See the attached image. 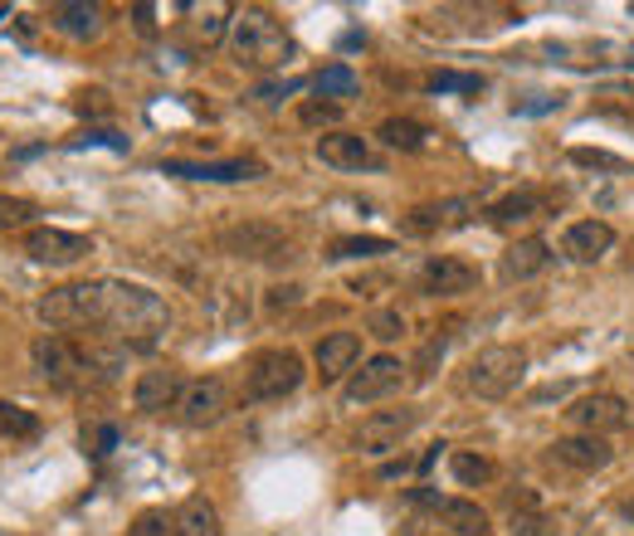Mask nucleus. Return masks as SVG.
Listing matches in <instances>:
<instances>
[{
  "label": "nucleus",
  "instance_id": "obj_1",
  "mask_svg": "<svg viewBox=\"0 0 634 536\" xmlns=\"http://www.w3.org/2000/svg\"><path fill=\"white\" fill-rule=\"evenodd\" d=\"M39 322L55 332L64 327H108L112 336H122L137 352H152L162 342V332L171 327V308H166L162 293L142 288L128 278H88V283H64V288H49L35 302Z\"/></svg>",
  "mask_w": 634,
  "mask_h": 536
},
{
  "label": "nucleus",
  "instance_id": "obj_2",
  "mask_svg": "<svg viewBox=\"0 0 634 536\" xmlns=\"http://www.w3.org/2000/svg\"><path fill=\"white\" fill-rule=\"evenodd\" d=\"M230 45H235L239 64H249V69H278L288 55H294L288 29L278 25L268 10H259V5H249V10H239V15H235Z\"/></svg>",
  "mask_w": 634,
  "mask_h": 536
},
{
  "label": "nucleus",
  "instance_id": "obj_3",
  "mask_svg": "<svg viewBox=\"0 0 634 536\" xmlns=\"http://www.w3.org/2000/svg\"><path fill=\"white\" fill-rule=\"evenodd\" d=\"M523 376H527V352H523V346L493 342V346H483L478 356H469V366H464V395H474V401H503V395L517 391Z\"/></svg>",
  "mask_w": 634,
  "mask_h": 536
},
{
  "label": "nucleus",
  "instance_id": "obj_4",
  "mask_svg": "<svg viewBox=\"0 0 634 536\" xmlns=\"http://www.w3.org/2000/svg\"><path fill=\"white\" fill-rule=\"evenodd\" d=\"M303 356L294 352V346H268V352H259L254 361L244 366V401L264 405V401H284V395H294L298 385H303Z\"/></svg>",
  "mask_w": 634,
  "mask_h": 536
},
{
  "label": "nucleus",
  "instance_id": "obj_5",
  "mask_svg": "<svg viewBox=\"0 0 634 536\" xmlns=\"http://www.w3.org/2000/svg\"><path fill=\"white\" fill-rule=\"evenodd\" d=\"M29 361H35V371L45 376L49 385H59V391H74V385H83L88 376H98V366H93V352L74 346L64 332L35 336V346H29Z\"/></svg>",
  "mask_w": 634,
  "mask_h": 536
},
{
  "label": "nucleus",
  "instance_id": "obj_6",
  "mask_svg": "<svg viewBox=\"0 0 634 536\" xmlns=\"http://www.w3.org/2000/svg\"><path fill=\"white\" fill-rule=\"evenodd\" d=\"M420 425V409L415 405H396V409H376V415H367L357 425V434H351V449L367 458H386L396 454V449L410 439V429Z\"/></svg>",
  "mask_w": 634,
  "mask_h": 536
},
{
  "label": "nucleus",
  "instance_id": "obj_7",
  "mask_svg": "<svg viewBox=\"0 0 634 536\" xmlns=\"http://www.w3.org/2000/svg\"><path fill=\"white\" fill-rule=\"evenodd\" d=\"M220 249L230 259H244V264H268V259H288L294 239L268 219H244V225L220 229Z\"/></svg>",
  "mask_w": 634,
  "mask_h": 536
},
{
  "label": "nucleus",
  "instance_id": "obj_8",
  "mask_svg": "<svg viewBox=\"0 0 634 536\" xmlns=\"http://www.w3.org/2000/svg\"><path fill=\"white\" fill-rule=\"evenodd\" d=\"M400 381H405L400 356L381 352V356H371V361H361V371H351L342 401H347V405H376V401H386V395H396Z\"/></svg>",
  "mask_w": 634,
  "mask_h": 536
},
{
  "label": "nucleus",
  "instance_id": "obj_9",
  "mask_svg": "<svg viewBox=\"0 0 634 536\" xmlns=\"http://www.w3.org/2000/svg\"><path fill=\"white\" fill-rule=\"evenodd\" d=\"M225 409H230L225 381L220 376H201V381H186L181 401H176V419H181L186 429H211L225 419Z\"/></svg>",
  "mask_w": 634,
  "mask_h": 536
},
{
  "label": "nucleus",
  "instance_id": "obj_10",
  "mask_svg": "<svg viewBox=\"0 0 634 536\" xmlns=\"http://www.w3.org/2000/svg\"><path fill=\"white\" fill-rule=\"evenodd\" d=\"M25 254L35 264H49V269H69L79 259L93 254V239L88 235H74V229H59V225H39L25 235Z\"/></svg>",
  "mask_w": 634,
  "mask_h": 536
},
{
  "label": "nucleus",
  "instance_id": "obj_11",
  "mask_svg": "<svg viewBox=\"0 0 634 536\" xmlns=\"http://www.w3.org/2000/svg\"><path fill=\"white\" fill-rule=\"evenodd\" d=\"M420 293L424 298H459V293L478 288V269L469 259H454V254H434L420 264Z\"/></svg>",
  "mask_w": 634,
  "mask_h": 536
},
{
  "label": "nucleus",
  "instance_id": "obj_12",
  "mask_svg": "<svg viewBox=\"0 0 634 536\" xmlns=\"http://www.w3.org/2000/svg\"><path fill=\"white\" fill-rule=\"evenodd\" d=\"M566 419L581 429V434L606 439V434H615V429L630 425V405L610 391H596V395H581V401L566 409Z\"/></svg>",
  "mask_w": 634,
  "mask_h": 536
},
{
  "label": "nucleus",
  "instance_id": "obj_13",
  "mask_svg": "<svg viewBox=\"0 0 634 536\" xmlns=\"http://www.w3.org/2000/svg\"><path fill=\"white\" fill-rule=\"evenodd\" d=\"M162 171L181 176V181L230 186V181H259V176H264V162H254V156H235V162H162Z\"/></svg>",
  "mask_w": 634,
  "mask_h": 536
},
{
  "label": "nucleus",
  "instance_id": "obj_14",
  "mask_svg": "<svg viewBox=\"0 0 634 536\" xmlns=\"http://www.w3.org/2000/svg\"><path fill=\"white\" fill-rule=\"evenodd\" d=\"M610 249H615V229H610L606 219H576V225H566V235H561V254H566L571 264H600Z\"/></svg>",
  "mask_w": 634,
  "mask_h": 536
},
{
  "label": "nucleus",
  "instance_id": "obj_15",
  "mask_svg": "<svg viewBox=\"0 0 634 536\" xmlns=\"http://www.w3.org/2000/svg\"><path fill=\"white\" fill-rule=\"evenodd\" d=\"M552 245H547L542 235H527V239H517V245H507L503 249V259H498V273H503V283H527V278H537V273H547L552 269Z\"/></svg>",
  "mask_w": 634,
  "mask_h": 536
},
{
  "label": "nucleus",
  "instance_id": "obj_16",
  "mask_svg": "<svg viewBox=\"0 0 634 536\" xmlns=\"http://www.w3.org/2000/svg\"><path fill=\"white\" fill-rule=\"evenodd\" d=\"M478 210V201L469 195H454V201H434V205H415L405 215V235H434V229H459L469 225V215Z\"/></svg>",
  "mask_w": 634,
  "mask_h": 536
},
{
  "label": "nucleus",
  "instance_id": "obj_17",
  "mask_svg": "<svg viewBox=\"0 0 634 536\" xmlns=\"http://www.w3.org/2000/svg\"><path fill=\"white\" fill-rule=\"evenodd\" d=\"M186 381L176 371H166V366H157V371H142L137 385H132V405L142 409V415H162V409H176V401H181Z\"/></svg>",
  "mask_w": 634,
  "mask_h": 536
},
{
  "label": "nucleus",
  "instance_id": "obj_18",
  "mask_svg": "<svg viewBox=\"0 0 634 536\" xmlns=\"http://www.w3.org/2000/svg\"><path fill=\"white\" fill-rule=\"evenodd\" d=\"M552 458H557V464H566V468H576V473H600V468H610L615 449H610L606 439H596V434H566V439H557V444H552Z\"/></svg>",
  "mask_w": 634,
  "mask_h": 536
},
{
  "label": "nucleus",
  "instance_id": "obj_19",
  "mask_svg": "<svg viewBox=\"0 0 634 536\" xmlns=\"http://www.w3.org/2000/svg\"><path fill=\"white\" fill-rule=\"evenodd\" d=\"M313 361H318L322 381H337V376L357 371V361H361V336H357V332H327V336L318 342Z\"/></svg>",
  "mask_w": 634,
  "mask_h": 536
},
{
  "label": "nucleus",
  "instance_id": "obj_20",
  "mask_svg": "<svg viewBox=\"0 0 634 536\" xmlns=\"http://www.w3.org/2000/svg\"><path fill=\"white\" fill-rule=\"evenodd\" d=\"M318 162L337 166V171H361V166H371V146H367V136H357V132H322Z\"/></svg>",
  "mask_w": 634,
  "mask_h": 536
},
{
  "label": "nucleus",
  "instance_id": "obj_21",
  "mask_svg": "<svg viewBox=\"0 0 634 536\" xmlns=\"http://www.w3.org/2000/svg\"><path fill=\"white\" fill-rule=\"evenodd\" d=\"M547 195L542 191H533V186H523V191H513V195H503L493 210H488V219H493L498 229H513V225H527V219H542L547 215Z\"/></svg>",
  "mask_w": 634,
  "mask_h": 536
},
{
  "label": "nucleus",
  "instance_id": "obj_22",
  "mask_svg": "<svg viewBox=\"0 0 634 536\" xmlns=\"http://www.w3.org/2000/svg\"><path fill=\"white\" fill-rule=\"evenodd\" d=\"M49 25L69 39H93L103 29V10L88 5V0H69V5H55L49 10Z\"/></svg>",
  "mask_w": 634,
  "mask_h": 536
},
{
  "label": "nucleus",
  "instance_id": "obj_23",
  "mask_svg": "<svg viewBox=\"0 0 634 536\" xmlns=\"http://www.w3.org/2000/svg\"><path fill=\"white\" fill-rule=\"evenodd\" d=\"M434 512H440V522L454 536H488V512L478 508V502H469V498H440V502H434Z\"/></svg>",
  "mask_w": 634,
  "mask_h": 536
},
{
  "label": "nucleus",
  "instance_id": "obj_24",
  "mask_svg": "<svg viewBox=\"0 0 634 536\" xmlns=\"http://www.w3.org/2000/svg\"><path fill=\"white\" fill-rule=\"evenodd\" d=\"M176 536H220V512L211 498H186L176 512Z\"/></svg>",
  "mask_w": 634,
  "mask_h": 536
},
{
  "label": "nucleus",
  "instance_id": "obj_25",
  "mask_svg": "<svg viewBox=\"0 0 634 536\" xmlns=\"http://www.w3.org/2000/svg\"><path fill=\"white\" fill-rule=\"evenodd\" d=\"M391 249L396 245L381 235H342L322 249V259H327V264H347V259H376V254H391Z\"/></svg>",
  "mask_w": 634,
  "mask_h": 536
},
{
  "label": "nucleus",
  "instance_id": "obj_26",
  "mask_svg": "<svg viewBox=\"0 0 634 536\" xmlns=\"http://www.w3.org/2000/svg\"><path fill=\"white\" fill-rule=\"evenodd\" d=\"M376 136L386 146H400V152H420V146L430 142V128H424V122H415V118H386L376 128Z\"/></svg>",
  "mask_w": 634,
  "mask_h": 536
},
{
  "label": "nucleus",
  "instance_id": "obj_27",
  "mask_svg": "<svg viewBox=\"0 0 634 536\" xmlns=\"http://www.w3.org/2000/svg\"><path fill=\"white\" fill-rule=\"evenodd\" d=\"M39 429H45V425H39L35 409L0 401V434H5V439H25V444H29V439H39Z\"/></svg>",
  "mask_w": 634,
  "mask_h": 536
},
{
  "label": "nucleus",
  "instance_id": "obj_28",
  "mask_svg": "<svg viewBox=\"0 0 634 536\" xmlns=\"http://www.w3.org/2000/svg\"><path fill=\"white\" fill-rule=\"evenodd\" d=\"M225 25H235L230 20V5H211V10H195V20H191V35H195V45H220V35H225Z\"/></svg>",
  "mask_w": 634,
  "mask_h": 536
},
{
  "label": "nucleus",
  "instance_id": "obj_29",
  "mask_svg": "<svg viewBox=\"0 0 634 536\" xmlns=\"http://www.w3.org/2000/svg\"><path fill=\"white\" fill-rule=\"evenodd\" d=\"M313 88L322 93V98H351V93L361 88V79L347 64H332V69H322L313 79Z\"/></svg>",
  "mask_w": 634,
  "mask_h": 536
},
{
  "label": "nucleus",
  "instance_id": "obj_30",
  "mask_svg": "<svg viewBox=\"0 0 634 536\" xmlns=\"http://www.w3.org/2000/svg\"><path fill=\"white\" fill-rule=\"evenodd\" d=\"M450 473L464 483V488H478V483L493 478V464H488L483 454H464V449H459V454L450 458Z\"/></svg>",
  "mask_w": 634,
  "mask_h": 536
},
{
  "label": "nucleus",
  "instance_id": "obj_31",
  "mask_svg": "<svg viewBox=\"0 0 634 536\" xmlns=\"http://www.w3.org/2000/svg\"><path fill=\"white\" fill-rule=\"evenodd\" d=\"M128 536H176V512H166V508L142 512V517L132 522V532H128Z\"/></svg>",
  "mask_w": 634,
  "mask_h": 536
},
{
  "label": "nucleus",
  "instance_id": "obj_32",
  "mask_svg": "<svg viewBox=\"0 0 634 536\" xmlns=\"http://www.w3.org/2000/svg\"><path fill=\"white\" fill-rule=\"evenodd\" d=\"M39 210L29 201H20V195H0V229H15V225H29Z\"/></svg>",
  "mask_w": 634,
  "mask_h": 536
},
{
  "label": "nucleus",
  "instance_id": "obj_33",
  "mask_svg": "<svg viewBox=\"0 0 634 536\" xmlns=\"http://www.w3.org/2000/svg\"><path fill=\"white\" fill-rule=\"evenodd\" d=\"M478 73H430V93H478Z\"/></svg>",
  "mask_w": 634,
  "mask_h": 536
},
{
  "label": "nucleus",
  "instance_id": "obj_34",
  "mask_svg": "<svg viewBox=\"0 0 634 536\" xmlns=\"http://www.w3.org/2000/svg\"><path fill=\"white\" fill-rule=\"evenodd\" d=\"M367 332L376 336V342H396V336L405 332V318H400V312H391V308H381V312H371Z\"/></svg>",
  "mask_w": 634,
  "mask_h": 536
},
{
  "label": "nucleus",
  "instance_id": "obj_35",
  "mask_svg": "<svg viewBox=\"0 0 634 536\" xmlns=\"http://www.w3.org/2000/svg\"><path fill=\"white\" fill-rule=\"evenodd\" d=\"M571 162H576V166H596V171H625V162H620V156L590 152V146H576V152H571Z\"/></svg>",
  "mask_w": 634,
  "mask_h": 536
},
{
  "label": "nucleus",
  "instance_id": "obj_36",
  "mask_svg": "<svg viewBox=\"0 0 634 536\" xmlns=\"http://www.w3.org/2000/svg\"><path fill=\"white\" fill-rule=\"evenodd\" d=\"M298 118L313 122V128H322V122H337L342 118V103H303V108H298Z\"/></svg>",
  "mask_w": 634,
  "mask_h": 536
},
{
  "label": "nucleus",
  "instance_id": "obj_37",
  "mask_svg": "<svg viewBox=\"0 0 634 536\" xmlns=\"http://www.w3.org/2000/svg\"><path fill=\"white\" fill-rule=\"evenodd\" d=\"M83 444H93V454H112V449H118V429H112V425H98V429H93V439H83Z\"/></svg>",
  "mask_w": 634,
  "mask_h": 536
},
{
  "label": "nucleus",
  "instance_id": "obj_38",
  "mask_svg": "<svg viewBox=\"0 0 634 536\" xmlns=\"http://www.w3.org/2000/svg\"><path fill=\"white\" fill-rule=\"evenodd\" d=\"M303 298V288H298V283H284V288H268V308H294V302Z\"/></svg>",
  "mask_w": 634,
  "mask_h": 536
},
{
  "label": "nucleus",
  "instance_id": "obj_39",
  "mask_svg": "<svg viewBox=\"0 0 634 536\" xmlns=\"http://www.w3.org/2000/svg\"><path fill=\"white\" fill-rule=\"evenodd\" d=\"M440 356H444V336H440V342H430V346L420 352V361H415V381H424V376H430V366L440 361Z\"/></svg>",
  "mask_w": 634,
  "mask_h": 536
},
{
  "label": "nucleus",
  "instance_id": "obj_40",
  "mask_svg": "<svg viewBox=\"0 0 634 536\" xmlns=\"http://www.w3.org/2000/svg\"><path fill=\"white\" fill-rule=\"evenodd\" d=\"M88 142L93 146H112V152H128V142H122V136H112V132H83L74 146H88Z\"/></svg>",
  "mask_w": 634,
  "mask_h": 536
},
{
  "label": "nucleus",
  "instance_id": "obj_41",
  "mask_svg": "<svg viewBox=\"0 0 634 536\" xmlns=\"http://www.w3.org/2000/svg\"><path fill=\"white\" fill-rule=\"evenodd\" d=\"M152 15H157V5H132V20H137L142 35H157V20Z\"/></svg>",
  "mask_w": 634,
  "mask_h": 536
},
{
  "label": "nucleus",
  "instance_id": "obj_42",
  "mask_svg": "<svg viewBox=\"0 0 634 536\" xmlns=\"http://www.w3.org/2000/svg\"><path fill=\"white\" fill-rule=\"evenodd\" d=\"M620 517H625V522H634V498H625V502H620Z\"/></svg>",
  "mask_w": 634,
  "mask_h": 536
},
{
  "label": "nucleus",
  "instance_id": "obj_43",
  "mask_svg": "<svg viewBox=\"0 0 634 536\" xmlns=\"http://www.w3.org/2000/svg\"><path fill=\"white\" fill-rule=\"evenodd\" d=\"M0 15H5V10H0Z\"/></svg>",
  "mask_w": 634,
  "mask_h": 536
}]
</instances>
